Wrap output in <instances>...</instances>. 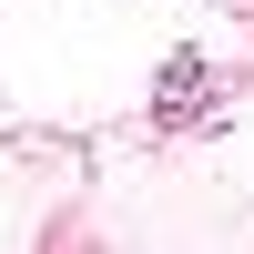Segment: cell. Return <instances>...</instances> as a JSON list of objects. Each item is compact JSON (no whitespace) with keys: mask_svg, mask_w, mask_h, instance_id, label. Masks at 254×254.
<instances>
[{"mask_svg":"<svg viewBox=\"0 0 254 254\" xmlns=\"http://www.w3.org/2000/svg\"><path fill=\"white\" fill-rule=\"evenodd\" d=\"M193 92H203V61H193V51H183V61H173V71H163V112H173V122H183V112H193Z\"/></svg>","mask_w":254,"mask_h":254,"instance_id":"6da1fadb","label":"cell"}]
</instances>
